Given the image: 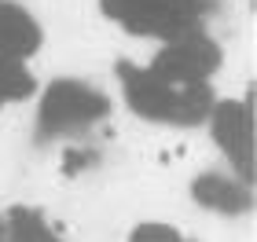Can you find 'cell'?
I'll list each match as a JSON object with an SVG mask.
<instances>
[{
	"mask_svg": "<svg viewBox=\"0 0 257 242\" xmlns=\"http://www.w3.org/2000/svg\"><path fill=\"white\" fill-rule=\"evenodd\" d=\"M114 92H118L121 107L133 114L136 121L158 125V129H202L206 114L217 103V85L188 88L173 85V81L158 77L147 63L136 59H118L114 63Z\"/></svg>",
	"mask_w": 257,
	"mask_h": 242,
	"instance_id": "1",
	"label": "cell"
},
{
	"mask_svg": "<svg viewBox=\"0 0 257 242\" xmlns=\"http://www.w3.org/2000/svg\"><path fill=\"white\" fill-rule=\"evenodd\" d=\"M114 114V96L88 77L41 81L33 96V136L37 143H63L99 129Z\"/></svg>",
	"mask_w": 257,
	"mask_h": 242,
	"instance_id": "2",
	"label": "cell"
},
{
	"mask_svg": "<svg viewBox=\"0 0 257 242\" xmlns=\"http://www.w3.org/2000/svg\"><path fill=\"white\" fill-rule=\"evenodd\" d=\"M96 4L114 30L155 44L206 26L209 15V0H96Z\"/></svg>",
	"mask_w": 257,
	"mask_h": 242,
	"instance_id": "3",
	"label": "cell"
},
{
	"mask_svg": "<svg viewBox=\"0 0 257 242\" xmlns=\"http://www.w3.org/2000/svg\"><path fill=\"white\" fill-rule=\"evenodd\" d=\"M147 66L173 85L202 88V85H217V74L224 66V48L206 26H195L173 41H162L151 52Z\"/></svg>",
	"mask_w": 257,
	"mask_h": 242,
	"instance_id": "4",
	"label": "cell"
},
{
	"mask_svg": "<svg viewBox=\"0 0 257 242\" xmlns=\"http://www.w3.org/2000/svg\"><path fill=\"white\" fill-rule=\"evenodd\" d=\"M202 129L213 151L242 180H253V103L250 96H217Z\"/></svg>",
	"mask_w": 257,
	"mask_h": 242,
	"instance_id": "5",
	"label": "cell"
},
{
	"mask_svg": "<svg viewBox=\"0 0 257 242\" xmlns=\"http://www.w3.org/2000/svg\"><path fill=\"white\" fill-rule=\"evenodd\" d=\"M188 198L202 213L224 216V220H239V216L253 213V180L235 176L231 169H202L188 183Z\"/></svg>",
	"mask_w": 257,
	"mask_h": 242,
	"instance_id": "6",
	"label": "cell"
},
{
	"mask_svg": "<svg viewBox=\"0 0 257 242\" xmlns=\"http://www.w3.org/2000/svg\"><path fill=\"white\" fill-rule=\"evenodd\" d=\"M44 48V22L22 0H0V59L33 63Z\"/></svg>",
	"mask_w": 257,
	"mask_h": 242,
	"instance_id": "7",
	"label": "cell"
},
{
	"mask_svg": "<svg viewBox=\"0 0 257 242\" xmlns=\"http://www.w3.org/2000/svg\"><path fill=\"white\" fill-rule=\"evenodd\" d=\"M0 242H66L48 209L33 202H11L0 209Z\"/></svg>",
	"mask_w": 257,
	"mask_h": 242,
	"instance_id": "8",
	"label": "cell"
},
{
	"mask_svg": "<svg viewBox=\"0 0 257 242\" xmlns=\"http://www.w3.org/2000/svg\"><path fill=\"white\" fill-rule=\"evenodd\" d=\"M41 88V77L30 70V63H15V59H0V118L11 107L33 103Z\"/></svg>",
	"mask_w": 257,
	"mask_h": 242,
	"instance_id": "9",
	"label": "cell"
},
{
	"mask_svg": "<svg viewBox=\"0 0 257 242\" xmlns=\"http://www.w3.org/2000/svg\"><path fill=\"white\" fill-rule=\"evenodd\" d=\"M125 242H202V238H195L191 231H184L180 224H169V220H155V216H147V220H136V224L125 231Z\"/></svg>",
	"mask_w": 257,
	"mask_h": 242,
	"instance_id": "10",
	"label": "cell"
}]
</instances>
